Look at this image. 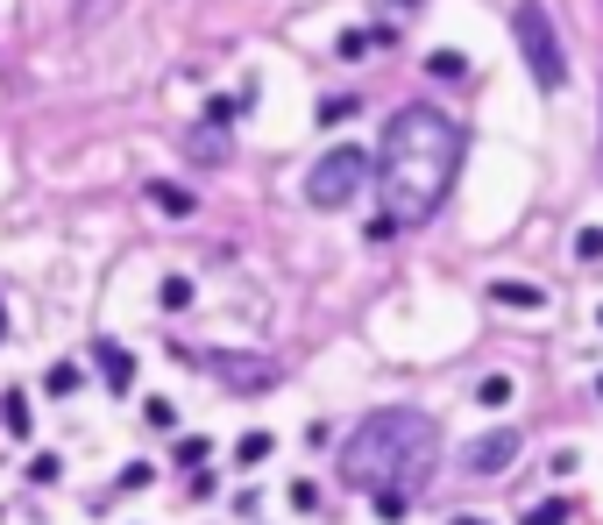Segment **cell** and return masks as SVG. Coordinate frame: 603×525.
Returning <instances> with one entry per match:
<instances>
[{
    "instance_id": "6da1fadb",
    "label": "cell",
    "mask_w": 603,
    "mask_h": 525,
    "mask_svg": "<svg viewBox=\"0 0 603 525\" xmlns=\"http://www.w3.org/2000/svg\"><path fill=\"white\" fill-rule=\"evenodd\" d=\"M462 171V128L447 121L433 100H412L384 121V142H376V185H384V220L405 228H426L440 213L447 185Z\"/></svg>"
},
{
    "instance_id": "7a4b0ae2",
    "label": "cell",
    "mask_w": 603,
    "mask_h": 525,
    "mask_svg": "<svg viewBox=\"0 0 603 525\" xmlns=\"http://www.w3.org/2000/svg\"><path fill=\"white\" fill-rule=\"evenodd\" d=\"M440 469V426L419 405H376L341 440V483L369 497H419V483Z\"/></svg>"
},
{
    "instance_id": "3957f363",
    "label": "cell",
    "mask_w": 603,
    "mask_h": 525,
    "mask_svg": "<svg viewBox=\"0 0 603 525\" xmlns=\"http://www.w3.org/2000/svg\"><path fill=\"white\" fill-rule=\"evenodd\" d=\"M511 36H518V57H525V71H533V86L540 93H561L568 86V57H561V36H554L547 0H518V8H511Z\"/></svg>"
},
{
    "instance_id": "277c9868",
    "label": "cell",
    "mask_w": 603,
    "mask_h": 525,
    "mask_svg": "<svg viewBox=\"0 0 603 525\" xmlns=\"http://www.w3.org/2000/svg\"><path fill=\"white\" fill-rule=\"evenodd\" d=\"M376 171H369V157L355 142H341V149H327V157L306 171V199L320 206V213H341V206H355L362 199V185H369Z\"/></svg>"
},
{
    "instance_id": "5b68a950",
    "label": "cell",
    "mask_w": 603,
    "mask_h": 525,
    "mask_svg": "<svg viewBox=\"0 0 603 525\" xmlns=\"http://www.w3.org/2000/svg\"><path fill=\"white\" fill-rule=\"evenodd\" d=\"M199 369L206 377H220L228 391H277L284 384V362H270V355H242V348H213V355H199Z\"/></svg>"
},
{
    "instance_id": "8992f818",
    "label": "cell",
    "mask_w": 603,
    "mask_h": 525,
    "mask_svg": "<svg viewBox=\"0 0 603 525\" xmlns=\"http://www.w3.org/2000/svg\"><path fill=\"white\" fill-rule=\"evenodd\" d=\"M511 462H518V433H511V426H497V433H483V440L462 447V469H469V476H504Z\"/></svg>"
},
{
    "instance_id": "52a82bcc",
    "label": "cell",
    "mask_w": 603,
    "mask_h": 525,
    "mask_svg": "<svg viewBox=\"0 0 603 525\" xmlns=\"http://www.w3.org/2000/svg\"><path fill=\"white\" fill-rule=\"evenodd\" d=\"M93 362H100L107 391H135V355H128L121 341H93Z\"/></svg>"
},
{
    "instance_id": "ba28073f",
    "label": "cell",
    "mask_w": 603,
    "mask_h": 525,
    "mask_svg": "<svg viewBox=\"0 0 603 525\" xmlns=\"http://www.w3.org/2000/svg\"><path fill=\"white\" fill-rule=\"evenodd\" d=\"M376 43H391V29H341V36H334V57H341V64H362Z\"/></svg>"
},
{
    "instance_id": "9c48e42d",
    "label": "cell",
    "mask_w": 603,
    "mask_h": 525,
    "mask_svg": "<svg viewBox=\"0 0 603 525\" xmlns=\"http://www.w3.org/2000/svg\"><path fill=\"white\" fill-rule=\"evenodd\" d=\"M490 298H497V306H518V313H540V306H547V291H540V284H518V277L490 284Z\"/></svg>"
},
{
    "instance_id": "30bf717a",
    "label": "cell",
    "mask_w": 603,
    "mask_h": 525,
    "mask_svg": "<svg viewBox=\"0 0 603 525\" xmlns=\"http://www.w3.org/2000/svg\"><path fill=\"white\" fill-rule=\"evenodd\" d=\"M426 79H440V86H447V79H469V57H462L455 43H440V50H426Z\"/></svg>"
},
{
    "instance_id": "8fae6325",
    "label": "cell",
    "mask_w": 603,
    "mask_h": 525,
    "mask_svg": "<svg viewBox=\"0 0 603 525\" xmlns=\"http://www.w3.org/2000/svg\"><path fill=\"white\" fill-rule=\"evenodd\" d=\"M149 206H164V213H192L199 199H192L185 185H171V178H157V185H149Z\"/></svg>"
},
{
    "instance_id": "7c38bea8",
    "label": "cell",
    "mask_w": 603,
    "mask_h": 525,
    "mask_svg": "<svg viewBox=\"0 0 603 525\" xmlns=\"http://www.w3.org/2000/svg\"><path fill=\"white\" fill-rule=\"evenodd\" d=\"M79 384H86V377H79V362H50V369H43V391H50V398H71Z\"/></svg>"
},
{
    "instance_id": "4fadbf2b",
    "label": "cell",
    "mask_w": 603,
    "mask_h": 525,
    "mask_svg": "<svg viewBox=\"0 0 603 525\" xmlns=\"http://www.w3.org/2000/svg\"><path fill=\"white\" fill-rule=\"evenodd\" d=\"M242 107H249V93H213V100H206V121H213V128H235Z\"/></svg>"
},
{
    "instance_id": "5bb4252c",
    "label": "cell",
    "mask_w": 603,
    "mask_h": 525,
    "mask_svg": "<svg viewBox=\"0 0 603 525\" xmlns=\"http://www.w3.org/2000/svg\"><path fill=\"white\" fill-rule=\"evenodd\" d=\"M270 447H277L270 433H242V440H235V462H242V469H263V462H270Z\"/></svg>"
},
{
    "instance_id": "9a60e30c",
    "label": "cell",
    "mask_w": 603,
    "mask_h": 525,
    "mask_svg": "<svg viewBox=\"0 0 603 525\" xmlns=\"http://www.w3.org/2000/svg\"><path fill=\"white\" fill-rule=\"evenodd\" d=\"M185 149H192V157H220V149H228V128H213V121H206V128H192V135H185Z\"/></svg>"
},
{
    "instance_id": "2e32d148",
    "label": "cell",
    "mask_w": 603,
    "mask_h": 525,
    "mask_svg": "<svg viewBox=\"0 0 603 525\" xmlns=\"http://www.w3.org/2000/svg\"><path fill=\"white\" fill-rule=\"evenodd\" d=\"M157 306H164V313H185V306H192V277H164V284H157Z\"/></svg>"
},
{
    "instance_id": "e0dca14e",
    "label": "cell",
    "mask_w": 603,
    "mask_h": 525,
    "mask_svg": "<svg viewBox=\"0 0 603 525\" xmlns=\"http://www.w3.org/2000/svg\"><path fill=\"white\" fill-rule=\"evenodd\" d=\"M0 426H8L15 440L29 433V398H22V391H8V398H0Z\"/></svg>"
},
{
    "instance_id": "ac0fdd59",
    "label": "cell",
    "mask_w": 603,
    "mask_h": 525,
    "mask_svg": "<svg viewBox=\"0 0 603 525\" xmlns=\"http://www.w3.org/2000/svg\"><path fill=\"white\" fill-rule=\"evenodd\" d=\"M511 398H518V384H511V377H483V391H476V405H490V412H504Z\"/></svg>"
},
{
    "instance_id": "d6986e66",
    "label": "cell",
    "mask_w": 603,
    "mask_h": 525,
    "mask_svg": "<svg viewBox=\"0 0 603 525\" xmlns=\"http://www.w3.org/2000/svg\"><path fill=\"white\" fill-rule=\"evenodd\" d=\"M348 114H362V100H320V107H313V121H320V128H341Z\"/></svg>"
},
{
    "instance_id": "ffe728a7",
    "label": "cell",
    "mask_w": 603,
    "mask_h": 525,
    "mask_svg": "<svg viewBox=\"0 0 603 525\" xmlns=\"http://www.w3.org/2000/svg\"><path fill=\"white\" fill-rule=\"evenodd\" d=\"M206 455H213L206 440H178V447H171V462H178V469H192V476L206 469Z\"/></svg>"
},
{
    "instance_id": "44dd1931",
    "label": "cell",
    "mask_w": 603,
    "mask_h": 525,
    "mask_svg": "<svg viewBox=\"0 0 603 525\" xmlns=\"http://www.w3.org/2000/svg\"><path fill=\"white\" fill-rule=\"evenodd\" d=\"M518 525H568V504H561V497H547V504H533V511H525Z\"/></svg>"
},
{
    "instance_id": "7402d4cb",
    "label": "cell",
    "mask_w": 603,
    "mask_h": 525,
    "mask_svg": "<svg viewBox=\"0 0 603 525\" xmlns=\"http://www.w3.org/2000/svg\"><path fill=\"white\" fill-rule=\"evenodd\" d=\"M376 518H384V525H405V518H412V497H398V490L376 497Z\"/></svg>"
},
{
    "instance_id": "603a6c76",
    "label": "cell",
    "mask_w": 603,
    "mask_h": 525,
    "mask_svg": "<svg viewBox=\"0 0 603 525\" xmlns=\"http://www.w3.org/2000/svg\"><path fill=\"white\" fill-rule=\"evenodd\" d=\"M142 419L164 433V426H178V405H171V398H149V405H142Z\"/></svg>"
},
{
    "instance_id": "cb8c5ba5",
    "label": "cell",
    "mask_w": 603,
    "mask_h": 525,
    "mask_svg": "<svg viewBox=\"0 0 603 525\" xmlns=\"http://www.w3.org/2000/svg\"><path fill=\"white\" fill-rule=\"evenodd\" d=\"M57 476H64V462H57V455H36V462H29V483H36V490H43V483H57Z\"/></svg>"
},
{
    "instance_id": "d4e9b609",
    "label": "cell",
    "mask_w": 603,
    "mask_h": 525,
    "mask_svg": "<svg viewBox=\"0 0 603 525\" xmlns=\"http://www.w3.org/2000/svg\"><path fill=\"white\" fill-rule=\"evenodd\" d=\"M575 256L596 263V256H603V228H582V235H575Z\"/></svg>"
},
{
    "instance_id": "484cf974",
    "label": "cell",
    "mask_w": 603,
    "mask_h": 525,
    "mask_svg": "<svg viewBox=\"0 0 603 525\" xmlns=\"http://www.w3.org/2000/svg\"><path fill=\"white\" fill-rule=\"evenodd\" d=\"M0 341H8V298H0Z\"/></svg>"
},
{
    "instance_id": "4316f807",
    "label": "cell",
    "mask_w": 603,
    "mask_h": 525,
    "mask_svg": "<svg viewBox=\"0 0 603 525\" xmlns=\"http://www.w3.org/2000/svg\"><path fill=\"white\" fill-rule=\"evenodd\" d=\"M447 525H490V518H447Z\"/></svg>"
},
{
    "instance_id": "83f0119b",
    "label": "cell",
    "mask_w": 603,
    "mask_h": 525,
    "mask_svg": "<svg viewBox=\"0 0 603 525\" xmlns=\"http://www.w3.org/2000/svg\"><path fill=\"white\" fill-rule=\"evenodd\" d=\"M596 391H603V377H596Z\"/></svg>"
},
{
    "instance_id": "f1b7e54d",
    "label": "cell",
    "mask_w": 603,
    "mask_h": 525,
    "mask_svg": "<svg viewBox=\"0 0 603 525\" xmlns=\"http://www.w3.org/2000/svg\"><path fill=\"white\" fill-rule=\"evenodd\" d=\"M596 320H603V313H596Z\"/></svg>"
}]
</instances>
